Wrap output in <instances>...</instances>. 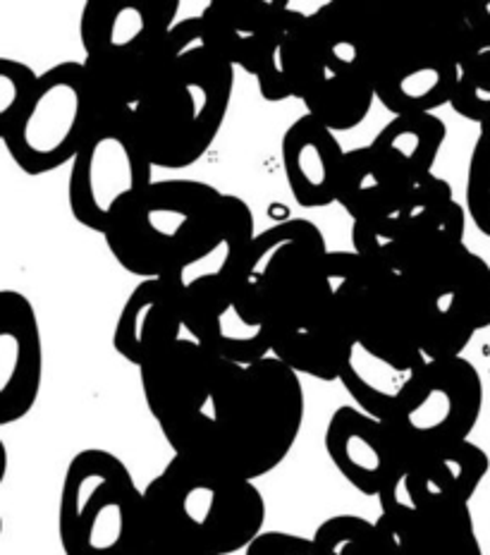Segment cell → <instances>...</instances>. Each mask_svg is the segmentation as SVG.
Masks as SVG:
<instances>
[{
    "label": "cell",
    "mask_w": 490,
    "mask_h": 555,
    "mask_svg": "<svg viewBox=\"0 0 490 555\" xmlns=\"http://www.w3.org/2000/svg\"><path fill=\"white\" fill-rule=\"evenodd\" d=\"M446 137L448 127L436 113L395 115L376 134L371 146L392 160L416 188L434 176V166L442 144H446Z\"/></svg>",
    "instance_id": "4316f807"
},
{
    "label": "cell",
    "mask_w": 490,
    "mask_h": 555,
    "mask_svg": "<svg viewBox=\"0 0 490 555\" xmlns=\"http://www.w3.org/2000/svg\"><path fill=\"white\" fill-rule=\"evenodd\" d=\"M223 364L194 338H182L139 369L146 408L166 441L206 408Z\"/></svg>",
    "instance_id": "5bb4252c"
},
{
    "label": "cell",
    "mask_w": 490,
    "mask_h": 555,
    "mask_svg": "<svg viewBox=\"0 0 490 555\" xmlns=\"http://www.w3.org/2000/svg\"><path fill=\"white\" fill-rule=\"evenodd\" d=\"M228 194L199 180H160L127 204L106 235L108 251L142 281L199 259L225 225Z\"/></svg>",
    "instance_id": "5b68a950"
},
{
    "label": "cell",
    "mask_w": 490,
    "mask_h": 555,
    "mask_svg": "<svg viewBox=\"0 0 490 555\" xmlns=\"http://www.w3.org/2000/svg\"><path fill=\"white\" fill-rule=\"evenodd\" d=\"M301 101L307 103V113L333 132H347L364 122L371 103L376 101V87L366 75H335L328 69L311 67L307 57Z\"/></svg>",
    "instance_id": "83f0119b"
},
{
    "label": "cell",
    "mask_w": 490,
    "mask_h": 555,
    "mask_svg": "<svg viewBox=\"0 0 490 555\" xmlns=\"http://www.w3.org/2000/svg\"><path fill=\"white\" fill-rule=\"evenodd\" d=\"M178 0H89L79 41L103 106L134 111L166 63V39L178 25Z\"/></svg>",
    "instance_id": "52a82bcc"
},
{
    "label": "cell",
    "mask_w": 490,
    "mask_h": 555,
    "mask_svg": "<svg viewBox=\"0 0 490 555\" xmlns=\"http://www.w3.org/2000/svg\"><path fill=\"white\" fill-rule=\"evenodd\" d=\"M347 152L335 132L305 113L283 134V168L289 192L305 208H323L337 202Z\"/></svg>",
    "instance_id": "ffe728a7"
},
{
    "label": "cell",
    "mask_w": 490,
    "mask_h": 555,
    "mask_svg": "<svg viewBox=\"0 0 490 555\" xmlns=\"http://www.w3.org/2000/svg\"><path fill=\"white\" fill-rule=\"evenodd\" d=\"M483 410V380L466 357L428 360L400 412L385 422L404 455L469 441Z\"/></svg>",
    "instance_id": "4fadbf2b"
},
{
    "label": "cell",
    "mask_w": 490,
    "mask_h": 555,
    "mask_svg": "<svg viewBox=\"0 0 490 555\" xmlns=\"http://www.w3.org/2000/svg\"><path fill=\"white\" fill-rule=\"evenodd\" d=\"M309 57V15L285 5L271 39L261 55L256 85L261 96L271 103L299 99L305 91Z\"/></svg>",
    "instance_id": "484cf974"
},
{
    "label": "cell",
    "mask_w": 490,
    "mask_h": 555,
    "mask_svg": "<svg viewBox=\"0 0 490 555\" xmlns=\"http://www.w3.org/2000/svg\"><path fill=\"white\" fill-rule=\"evenodd\" d=\"M313 541L325 555H392L376 519L335 515L319 525Z\"/></svg>",
    "instance_id": "f1b7e54d"
},
{
    "label": "cell",
    "mask_w": 490,
    "mask_h": 555,
    "mask_svg": "<svg viewBox=\"0 0 490 555\" xmlns=\"http://www.w3.org/2000/svg\"><path fill=\"white\" fill-rule=\"evenodd\" d=\"M478 53L464 10L373 15V87L392 115L452 103L462 67Z\"/></svg>",
    "instance_id": "277c9868"
},
{
    "label": "cell",
    "mask_w": 490,
    "mask_h": 555,
    "mask_svg": "<svg viewBox=\"0 0 490 555\" xmlns=\"http://www.w3.org/2000/svg\"><path fill=\"white\" fill-rule=\"evenodd\" d=\"M41 75L15 61V57H0V132L8 130L17 115L27 108L31 96L37 94Z\"/></svg>",
    "instance_id": "4dcf8cb0"
},
{
    "label": "cell",
    "mask_w": 490,
    "mask_h": 555,
    "mask_svg": "<svg viewBox=\"0 0 490 555\" xmlns=\"http://www.w3.org/2000/svg\"><path fill=\"white\" fill-rule=\"evenodd\" d=\"M184 299L168 278L139 283L120 311L113 347L122 360L142 369L160 352L182 340Z\"/></svg>",
    "instance_id": "d6986e66"
},
{
    "label": "cell",
    "mask_w": 490,
    "mask_h": 555,
    "mask_svg": "<svg viewBox=\"0 0 490 555\" xmlns=\"http://www.w3.org/2000/svg\"><path fill=\"white\" fill-rule=\"evenodd\" d=\"M328 254L321 228L305 218L256 235L240 299L273 331V343L321 328L337 314Z\"/></svg>",
    "instance_id": "8992f818"
},
{
    "label": "cell",
    "mask_w": 490,
    "mask_h": 555,
    "mask_svg": "<svg viewBox=\"0 0 490 555\" xmlns=\"http://www.w3.org/2000/svg\"><path fill=\"white\" fill-rule=\"evenodd\" d=\"M132 111H106L69 166L67 202L75 221L106 235L134 196L154 184Z\"/></svg>",
    "instance_id": "30bf717a"
},
{
    "label": "cell",
    "mask_w": 490,
    "mask_h": 555,
    "mask_svg": "<svg viewBox=\"0 0 490 555\" xmlns=\"http://www.w3.org/2000/svg\"><path fill=\"white\" fill-rule=\"evenodd\" d=\"M424 366H398L369 352L366 347L357 343L345 362L340 384L361 412L376 416L381 422H390L400 412L404 400L410 398Z\"/></svg>",
    "instance_id": "d4e9b609"
},
{
    "label": "cell",
    "mask_w": 490,
    "mask_h": 555,
    "mask_svg": "<svg viewBox=\"0 0 490 555\" xmlns=\"http://www.w3.org/2000/svg\"><path fill=\"white\" fill-rule=\"evenodd\" d=\"M488 469V453L472 441L428 450L404 460L402 472L378 495V503L381 507L400 505L412 511L469 505Z\"/></svg>",
    "instance_id": "9a60e30c"
},
{
    "label": "cell",
    "mask_w": 490,
    "mask_h": 555,
    "mask_svg": "<svg viewBox=\"0 0 490 555\" xmlns=\"http://www.w3.org/2000/svg\"><path fill=\"white\" fill-rule=\"evenodd\" d=\"M466 233V208L454 199L448 180L430 176L412 190L402 211L378 221H357L352 249L373 269L410 275L418 266L460 249Z\"/></svg>",
    "instance_id": "8fae6325"
},
{
    "label": "cell",
    "mask_w": 490,
    "mask_h": 555,
    "mask_svg": "<svg viewBox=\"0 0 490 555\" xmlns=\"http://www.w3.org/2000/svg\"><path fill=\"white\" fill-rule=\"evenodd\" d=\"M142 555H156V553H151V551H146V553H142Z\"/></svg>",
    "instance_id": "836d02e7"
},
{
    "label": "cell",
    "mask_w": 490,
    "mask_h": 555,
    "mask_svg": "<svg viewBox=\"0 0 490 555\" xmlns=\"http://www.w3.org/2000/svg\"><path fill=\"white\" fill-rule=\"evenodd\" d=\"M184 328L223 362L249 366L273 357V331L244 307L240 293L186 309Z\"/></svg>",
    "instance_id": "7402d4cb"
},
{
    "label": "cell",
    "mask_w": 490,
    "mask_h": 555,
    "mask_svg": "<svg viewBox=\"0 0 490 555\" xmlns=\"http://www.w3.org/2000/svg\"><path fill=\"white\" fill-rule=\"evenodd\" d=\"M305 424V388L275 357L225 362L206 408L175 434V455L256 481L283 465Z\"/></svg>",
    "instance_id": "6da1fadb"
},
{
    "label": "cell",
    "mask_w": 490,
    "mask_h": 555,
    "mask_svg": "<svg viewBox=\"0 0 490 555\" xmlns=\"http://www.w3.org/2000/svg\"><path fill=\"white\" fill-rule=\"evenodd\" d=\"M106 111L85 63H57L41 75L37 94L0 132V142L22 172L49 176L65 164L73 166Z\"/></svg>",
    "instance_id": "9c48e42d"
},
{
    "label": "cell",
    "mask_w": 490,
    "mask_h": 555,
    "mask_svg": "<svg viewBox=\"0 0 490 555\" xmlns=\"http://www.w3.org/2000/svg\"><path fill=\"white\" fill-rule=\"evenodd\" d=\"M43 378V343L27 295L0 291V426L34 410Z\"/></svg>",
    "instance_id": "e0dca14e"
},
{
    "label": "cell",
    "mask_w": 490,
    "mask_h": 555,
    "mask_svg": "<svg viewBox=\"0 0 490 555\" xmlns=\"http://www.w3.org/2000/svg\"><path fill=\"white\" fill-rule=\"evenodd\" d=\"M285 5L280 0H214L204 8L202 20L214 49L232 65L256 77L266 43Z\"/></svg>",
    "instance_id": "cb8c5ba5"
},
{
    "label": "cell",
    "mask_w": 490,
    "mask_h": 555,
    "mask_svg": "<svg viewBox=\"0 0 490 555\" xmlns=\"http://www.w3.org/2000/svg\"><path fill=\"white\" fill-rule=\"evenodd\" d=\"M244 555H325L319 543L289 531H263Z\"/></svg>",
    "instance_id": "1f68e13d"
},
{
    "label": "cell",
    "mask_w": 490,
    "mask_h": 555,
    "mask_svg": "<svg viewBox=\"0 0 490 555\" xmlns=\"http://www.w3.org/2000/svg\"><path fill=\"white\" fill-rule=\"evenodd\" d=\"M256 235L249 204L237 194H228L225 225L214 245L168 275L184 299V311L240 293Z\"/></svg>",
    "instance_id": "ac0fdd59"
},
{
    "label": "cell",
    "mask_w": 490,
    "mask_h": 555,
    "mask_svg": "<svg viewBox=\"0 0 490 555\" xmlns=\"http://www.w3.org/2000/svg\"><path fill=\"white\" fill-rule=\"evenodd\" d=\"M466 214L478 233L490 237V125H483L474 144L466 172Z\"/></svg>",
    "instance_id": "f546056e"
},
{
    "label": "cell",
    "mask_w": 490,
    "mask_h": 555,
    "mask_svg": "<svg viewBox=\"0 0 490 555\" xmlns=\"http://www.w3.org/2000/svg\"><path fill=\"white\" fill-rule=\"evenodd\" d=\"M416 299L426 360L462 357L490 328V263L466 245L404 275Z\"/></svg>",
    "instance_id": "7c38bea8"
},
{
    "label": "cell",
    "mask_w": 490,
    "mask_h": 555,
    "mask_svg": "<svg viewBox=\"0 0 490 555\" xmlns=\"http://www.w3.org/2000/svg\"><path fill=\"white\" fill-rule=\"evenodd\" d=\"M63 555H142L146 505L132 472L111 450L87 448L65 469L57 501Z\"/></svg>",
    "instance_id": "ba28073f"
},
{
    "label": "cell",
    "mask_w": 490,
    "mask_h": 555,
    "mask_svg": "<svg viewBox=\"0 0 490 555\" xmlns=\"http://www.w3.org/2000/svg\"><path fill=\"white\" fill-rule=\"evenodd\" d=\"M464 13H466V20H469V25L474 29L478 49L488 51L490 49V0H488V3L464 10Z\"/></svg>",
    "instance_id": "d6a6232c"
},
{
    "label": "cell",
    "mask_w": 490,
    "mask_h": 555,
    "mask_svg": "<svg viewBox=\"0 0 490 555\" xmlns=\"http://www.w3.org/2000/svg\"><path fill=\"white\" fill-rule=\"evenodd\" d=\"M325 453L359 493L378 495L404 467V450L385 422L357 404L337 408L325 429Z\"/></svg>",
    "instance_id": "2e32d148"
},
{
    "label": "cell",
    "mask_w": 490,
    "mask_h": 555,
    "mask_svg": "<svg viewBox=\"0 0 490 555\" xmlns=\"http://www.w3.org/2000/svg\"><path fill=\"white\" fill-rule=\"evenodd\" d=\"M392 555H483L469 505L462 507H381L376 519Z\"/></svg>",
    "instance_id": "44dd1931"
},
{
    "label": "cell",
    "mask_w": 490,
    "mask_h": 555,
    "mask_svg": "<svg viewBox=\"0 0 490 555\" xmlns=\"http://www.w3.org/2000/svg\"><path fill=\"white\" fill-rule=\"evenodd\" d=\"M146 546L156 555H232L263 534L256 481L172 455L144 489Z\"/></svg>",
    "instance_id": "3957f363"
},
{
    "label": "cell",
    "mask_w": 490,
    "mask_h": 555,
    "mask_svg": "<svg viewBox=\"0 0 490 555\" xmlns=\"http://www.w3.org/2000/svg\"><path fill=\"white\" fill-rule=\"evenodd\" d=\"M414 182L371 144L347 152L337 204L352 221H378L402 211Z\"/></svg>",
    "instance_id": "603a6c76"
},
{
    "label": "cell",
    "mask_w": 490,
    "mask_h": 555,
    "mask_svg": "<svg viewBox=\"0 0 490 555\" xmlns=\"http://www.w3.org/2000/svg\"><path fill=\"white\" fill-rule=\"evenodd\" d=\"M232 85L235 65L214 49L202 15L178 22L166 63L132 111L154 168L182 170L206 156L225 122Z\"/></svg>",
    "instance_id": "7a4b0ae2"
}]
</instances>
